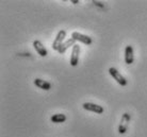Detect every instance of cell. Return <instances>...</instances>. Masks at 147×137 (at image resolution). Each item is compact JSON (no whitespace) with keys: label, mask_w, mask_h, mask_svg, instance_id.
<instances>
[{"label":"cell","mask_w":147,"mask_h":137,"mask_svg":"<svg viewBox=\"0 0 147 137\" xmlns=\"http://www.w3.org/2000/svg\"><path fill=\"white\" fill-rule=\"evenodd\" d=\"M130 119H131V116L129 113H125L123 114L121 118V122H119V126H118V133L119 134H125L128 130V126L129 122H130Z\"/></svg>","instance_id":"cell-1"},{"label":"cell","mask_w":147,"mask_h":137,"mask_svg":"<svg viewBox=\"0 0 147 137\" xmlns=\"http://www.w3.org/2000/svg\"><path fill=\"white\" fill-rule=\"evenodd\" d=\"M109 74H110L111 77H112L115 81L117 82L121 86H126V85H127V80H126V79L121 76V72H119L116 68H114V67H111V68H109Z\"/></svg>","instance_id":"cell-2"},{"label":"cell","mask_w":147,"mask_h":137,"mask_svg":"<svg viewBox=\"0 0 147 137\" xmlns=\"http://www.w3.org/2000/svg\"><path fill=\"white\" fill-rule=\"evenodd\" d=\"M65 37H66V31H65V30H61V31H59L58 34H57V36H55V41H53V43H52V49L55 50V51H58L59 48L61 47V45L64 43Z\"/></svg>","instance_id":"cell-3"},{"label":"cell","mask_w":147,"mask_h":137,"mask_svg":"<svg viewBox=\"0 0 147 137\" xmlns=\"http://www.w3.org/2000/svg\"><path fill=\"white\" fill-rule=\"evenodd\" d=\"M71 38L74 41H80V43L86 45V46H88V45H91L93 43V39L91 37L88 36V35H84V34L79 33V32H73L71 33Z\"/></svg>","instance_id":"cell-4"},{"label":"cell","mask_w":147,"mask_h":137,"mask_svg":"<svg viewBox=\"0 0 147 137\" xmlns=\"http://www.w3.org/2000/svg\"><path fill=\"white\" fill-rule=\"evenodd\" d=\"M82 108H84L85 111L93 112L95 114H102L103 113V108L101 105L92 103V102H84V103L82 104Z\"/></svg>","instance_id":"cell-5"},{"label":"cell","mask_w":147,"mask_h":137,"mask_svg":"<svg viewBox=\"0 0 147 137\" xmlns=\"http://www.w3.org/2000/svg\"><path fill=\"white\" fill-rule=\"evenodd\" d=\"M79 53H80V46L76 44L73 47L71 55H70V65L73 67H76L79 63Z\"/></svg>","instance_id":"cell-6"},{"label":"cell","mask_w":147,"mask_h":137,"mask_svg":"<svg viewBox=\"0 0 147 137\" xmlns=\"http://www.w3.org/2000/svg\"><path fill=\"white\" fill-rule=\"evenodd\" d=\"M133 61H134L133 48H132V46L128 45V46H126V48H125V62H126V64L130 65V64L133 63Z\"/></svg>","instance_id":"cell-7"},{"label":"cell","mask_w":147,"mask_h":137,"mask_svg":"<svg viewBox=\"0 0 147 137\" xmlns=\"http://www.w3.org/2000/svg\"><path fill=\"white\" fill-rule=\"evenodd\" d=\"M33 47H34V49H35V51H36L40 56H47V54H48L47 49L45 48L44 45L42 44L40 41H34Z\"/></svg>","instance_id":"cell-8"},{"label":"cell","mask_w":147,"mask_h":137,"mask_svg":"<svg viewBox=\"0 0 147 137\" xmlns=\"http://www.w3.org/2000/svg\"><path fill=\"white\" fill-rule=\"evenodd\" d=\"M33 83L36 87H38L40 89H44V90H49V89L51 88V84L48 81L43 80V79H35Z\"/></svg>","instance_id":"cell-9"},{"label":"cell","mask_w":147,"mask_h":137,"mask_svg":"<svg viewBox=\"0 0 147 137\" xmlns=\"http://www.w3.org/2000/svg\"><path fill=\"white\" fill-rule=\"evenodd\" d=\"M76 45V41H74L73 38H69V39H67L61 45V47L59 48L58 52H59L60 54H63V53H65L67 51V49L69 48V47H74Z\"/></svg>","instance_id":"cell-10"},{"label":"cell","mask_w":147,"mask_h":137,"mask_svg":"<svg viewBox=\"0 0 147 137\" xmlns=\"http://www.w3.org/2000/svg\"><path fill=\"white\" fill-rule=\"evenodd\" d=\"M67 117L64 114H55V115L51 116V120L53 123H62V122H65L66 121Z\"/></svg>","instance_id":"cell-11"}]
</instances>
